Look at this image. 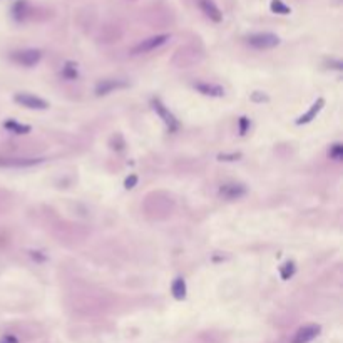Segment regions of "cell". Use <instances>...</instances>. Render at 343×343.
<instances>
[{"label":"cell","mask_w":343,"mask_h":343,"mask_svg":"<svg viewBox=\"0 0 343 343\" xmlns=\"http://www.w3.org/2000/svg\"><path fill=\"white\" fill-rule=\"evenodd\" d=\"M129 84L123 79H104L96 86V96H107L111 92H116L119 89H126Z\"/></svg>","instance_id":"obj_9"},{"label":"cell","mask_w":343,"mask_h":343,"mask_svg":"<svg viewBox=\"0 0 343 343\" xmlns=\"http://www.w3.org/2000/svg\"><path fill=\"white\" fill-rule=\"evenodd\" d=\"M198 5H199L203 14H205L211 22L219 24L223 21V14H221V10L218 5H216L214 0H198Z\"/></svg>","instance_id":"obj_10"},{"label":"cell","mask_w":343,"mask_h":343,"mask_svg":"<svg viewBox=\"0 0 343 343\" xmlns=\"http://www.w3.org/2000/svg\"><path fill=\"white\" fill-rule=\"evenodd\" d=\"M320 332H321L320 325H316V323H310V325H305L301 328H298V332L295 333L291 343H310L320 335Z\"/></svg>","instance_id":"obj_8"},{"label":"cell","mask_w":343,"mask_h":343,"mask_svg":"<svg viewBox=\"0 0 343 343\" xmlns=\"http://www.w3.org/2000/svg\"><path fill=\"white\" fill-rule=\"evenodd\" d=\"M62 77L67 79V80H74L79 77V72H77V67H75V64H72V62H67V64L62 67Z\"/></svg>","instance_id":"obj_18"},{"label":"cell","mask_w":343,"mask_h":343,"mask_svg":"<svg viewBox=\"0 0 343 343\" xmlns=\"http://www.w3.org/2000/svg\"><path fill=\"white\" fill-rule=\"evenodd\" d=\"M4 129L12 132V134H29L30 131H32V128H30L29 124H22V123H17L15 119H7L4 123Z\"/></svg>","instance_id":"obj_14"},{"label":"cell","mask_w":343,"mask_h":343,"mask_svg":"<svg viewBox=\"0 0 343 343\" xmlns=\"http://www.w3.org/2000/svg\"><path fill=\"white\" fill-rule=\"evenodd\" d=\"M328 157L332 161H335V163H340L343 159V146H341V143H335V144L330 146Z\"/></svg>","instance_id":"obj_17"},{"label":"cell","mask_w":343,"mask_h":343,"mask_svg":"<svg viewBox=\"0 0 343 343\" xmlns=\"http://www.w3.org/2000/svg\"><path fill=\"white\" fill-rule=\"evenodd\" d=\"M44 161H46V157H0V168H32L37 164H42Z\"/></svg>","instance_id":"obj_7"},{"label":"cell","mask_w":343,"mask_h":343,"mask_svg":"<svg viewBox=\"0 0 343 343\" xmlns=\"http://www.w3.org/2000/svg\"><path fill=\"white\" fill-rule=\"evenodd\" d=\"M171 37L168 34H157V35H152V37H148V39H144L131 49V55H143V54H149V52H154V50L161 49L164 44H166Z\"/></svg>","instance_id":"obj_2"},{"label":"cell","mask_w":343,"mask_h":343,"mask_svg":"<svg viewBox=\"0 0 343 343\" xmlns=\"http://www.w3.org/2000/svg\"><path fill=\"white\" fill-rule=\"evenodd\" d=\"M250 128H251V120L248 119L246 116L239 117V120H238V131H239V134H241V136H245L246 132L250 131Z\"/></svg>","instance_id":"obj_20"},{"label":"cell","mask_w":343,"mask_h":343,"mask_svg":"<svg viewBox=\"0 0 343 343\" xmlns=\"http://www.w3.org/2000/svg\"><path fill=\"white\" fill-rule=\"evenodd\" d=\"M186 281H184V278H176L173 281V287H171V293L176 298V300H184L186 298Z\"/></svg>","instance_id":"obj_15"},{"label":"cell","mask_w":343,"mask_h":343,"mask_svg":"<svg viewBox=\"0 0 343 343\" xmlns=\"http://www.w3.org/2000/svg\"><path fill=\"white\" fill-rule=\"evenodd\" d=\"M246 44L255 50H271L279 46V37L271 32H258L246 37Z\"/></svg>","instance_id":"obj_1"},{"label":"cell","mask_w":343,"mask_h":343,"mask_svg":"<svg viewBox=\"0 0 343 343\" xmlns=\"http://www.w3.org/2000/svg\"><path fill=\"white\" fill-rule=\"evenodd\" d=\"M196 91L208 97H225V87L219 84H211V82H196L193 86Z\"/></svg>","instance_id":"obj_11"},{"label":"cell","mask_w":343,"mask_h":343,"mask_svg":"<svg viewBox=\"0 0 343 343\" xmlns=\"http://www.w3.org/2000/svg\"><path fill=\"white\" fill-rule=\"evenodd\" d=\"M137 181H139V177L136 176V174H131L129 177H126V181H124V188L126 189H132L137 184Z\"/></svg>","instance_id":"obj_22"},{"label":"cell","mask_w":343,"mask_h":343,"mask_svg":"<svg viewBox=\"0 0 343 343\" xmlns=\"http://www.w3.org/2000/svg\"><path fill=\"white\" fill-rule=\"evenodd\" d=\"M41 59H42V52L39 49H22L10 54V60L15 62L17 66H24V67H34L39 64Z\"/></svg>","instance_id":"obj_3"},{"label":"cell","mask_w":343,"mask_h":343,"mask_svg":"<svg viewBox=\"0 0 343 343\" xmlns=\"http://www.w3.org/2000/svg\"><path fill=\"white\" fill-rule=\"evenodd\" d=\"M0 343H18V338L14 335H5L0 338Z\"/></svg>","instance_id":"obj_23"},{"label":"cell","mask_w":343,"mask_h":343,"mask_svg":"<svg viewBox=\"0 0 343 343\" xmlns=\"http://www.w3.org/2000/svg\"><path fill=\"white\" fill-rule=\"evenodd\" d=\"M251 99L255 100V103H263V100H268V97H266L265 94H261V92H255L251 96Z\"/></svg>","instance_id":"obj_24"},{"label":"cell","mask_w":343,"mask_h":343,"mask_svg":"<svg viewBox=\"0 0 343 343\" xmlns=\"http://www.w3.org/2000/svg\"><path fill=\"white\" fill-rule=\"evenodd\" d=\"M239 157H241V152H231V154H226L225 152V154L218 156V159L219 161H238Z\"/></svg>","instance_id":"obj_21"},{"label":"cell","mask_w":343,"mask_h":343,"mask_svg":"<svg viewBox=\"0 0 343 343\" xmlns=\"http://www.w3.org/2000/svg\"><path fill=\"white\" fill-rule=\"evenodd\" d=\"M295 271H296L295 263L293 261H288L287 265H283L281 268H279V275H281L283 279H290L291 276L295 275Z\"/></svg>","instance_id":"obj_19"},{"label":"cell","mask_w":343,"mask_h":343,"mask_svg":"<svg viewBox=\"0 0 343 343\" xmlns=\"http://www.w3.org/2000/svg\"><path fill=\"white\" fill-rule=\"evenodd\" d=\"M14 100L18 106L27 107V109H35V111L49 109V103L46 99H42L39 96H34V94H29V92H17L14 96Z\"/></svg>","instance_id":"obj_5"},{"label":"cell","mask_w":343,"mask_h":343,"mask_svg":"<svg viewBox=\"0 0 343 343\" xmlns=\"http://www.w3.org/2000/svg\"><path fill=\"white\" fill-rule=\"evenodd\" d=\"M270 9H271L273 14H278V15H288V14H291V9L283 2V0H271Z\"/></svg>","instance_id":"obj_16"},{"label":"cell","mask_w":343,"mask_h":343,"mask_svg":"<svg viewBox=\"0 0 343 343\" xmlns=\"http://www.w3.org/2000/svg\"><path fill=\"white\" fill-rule=\"evenodd\" d=\"M151 106H152V109H154V112L157 114V116L163 119V123L166 124V128L169 129V132H176L177 129H179V120L176 119L174 114L171 112L159 99H152Z\"/></svg>","instance_id":"obj_4"},{"label":"cell","mask_w":343,"mask_h":343,"mask_svg":"<svg viewBox=\"0 0 343 343\" xmlns=\"http://www.w3.org/2000/svg\"><path fill=\"white\" fill-rule=\"evenodd\" d=\"M218 194L223 199L228 201H234V199H241L248 194V188L241 183H225L221 184L218 189Z\"/></svg>","instance_id":"obj_6"},{"label":"cell","mask_w":343,"mask_h":343,"mask_svg":"<svg viewBox=\"0 0 343 343\" xmlns=\"http://www.w3.org/2000/svg\"><path fill=\"white\" fill-rule=\"evenodd\" d=\"M32 14V7L27 0H17V2L12 5V17L15 18L17 22H25Z\"/></svg>","instance_id":"obj_12"},{"label":"cell","mask_w":343,"mask_h":343,"mask_svg":"<svg viewBox=\"0 0 343 343\" xmlns=\"http://www.w3.org/2000/svg\"><path fill=\"white\" fill-rule=\"evenodd\" d=\"M323 106H325V99H323V97L316 99L315 103H313V106H311L310 109L303 114V116L298 117L296 124H298V126H301V124H308V123H311V120H313V119H316V116H318V112L323 109Z\"/></svg>","instance_id":"obj_13"}]
</instances>
